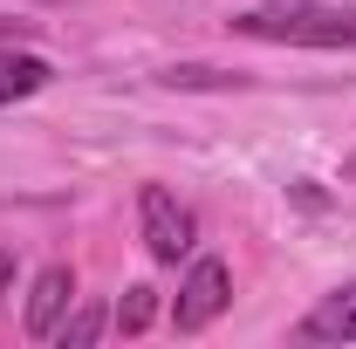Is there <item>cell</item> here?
Segmentation results:
<instances>
[{
	"instance_id": "6da1fadb",
	"label": "cell",
	"mask_w": 356,
	"mask_h": 349,
	"mask_svg": "<svg viewBox=\"0 0 356 349\" xmlns=\"http://www.w3.org/2000/svg\"><path fill=\"white\" fill-rule=\"evenodd\" d=\"M254 42H281V48H356V7H329V0H274L233 21Z\"/></svg>"
},
{
	"instance_id": "7a4b0ae2",
	"label": "cell",
	"mask_w": 356,
	"mask_h": 349,
	"mask_svg": "<svg viewBox=\"0 0 356 349\" xmlns=\"http://www.w3.org/2000/svg\"><path fill=\"white\" fill-rule=\"evenodd\" d=\"M137 226H144V247H151V261H165V267H178L185 254H192V240H199L192 213L178 206L165 185H144V192H137Z\"/></svg>"
},
{
	"instance_id": "3957f363",
	"label": "cell",
	"mask_w": 356,
	"mask_h": 349,
	"mask_svg": "<svg viewBox=\"0 0 356 349\" xmlns=\"http://www.w3.org/2000/svg\"><path fill=\"white\" fill-rule=\"evenodd\" d=\"M226 302H233V274H226V261H213V254H206V261H192V274L178 281V308H172V322L192 336V329H206V322H213Z\"/></svg>"
},
{
	"instance_id": "277c9868",
	"label": "cell",
	"mask_w": 356,
	"mask_h": 349,
	"mask_svg": "<svg viewBox=\"0 0 356 349\" xmlns=\"http://www.w3.org/2000/svg\"><path fill=\"white\" fill-rule=\"evenodd\" d=\"M69 302H76V274H69V267H42V274H35V288H28V336L48 343Z\"/></svg>"
},
{
	"instance_id": "5b68a950",
	"label": "cell",
	"mask_w": 356,
	"mask_h": 349,
	"mask_svg": "<svg viewBox=\"0 0 356 349\" xmlns=\"http://www.w3.org/2000/svg\"><path fill=\"white\" fill-rule=\"evenodd\" d=\"M302 336L309 343H356V281H343L336 295H322L302 315Z\"/></svg>"
},
{
	"instance_id": "8992f818",
	"label": "cell",
	"mask_w": 356,
	"mask_h": 349,
	"mask_svg": "<svg viewBox=\"0 0 356 349\" xmlns=\"http://www.w3.org/2000/svg\"><path fill=\"white\" fill-rule=\"evenodd\" d=\"M48 76H55V69H48L42 55H14V48H7V55H0V103H14V96H35Z\"/></svg>"
},
{
	"instance_id": "52a82bcc",
	"label": "cell",
	"mask_w": 356,
	"mask_h": 349,
	"mask_svg": "<svg viewBox=\"0 0 356 349\" xmlns=\"http://www.w3.org/2000/svg\"><path fill=\"white\" fill-rule=\"evenodd\" d=\"M151 315H158V288H124V302H117L110 322H117L124 336H144V329H151Z\"/></svg>"
},
{
	"instance_id": "ba28073f",
	"label": "cell",
	"mask_w": 356,
	"mask_h": 349,
	"mask_svg": "<svg viewBox=\"0 0 356 349\" xmlns=\"http://www.w3.org/2000/svg\"><path fill=\"white\" fill-rule=\"evenodd\" d=\"M103 329H110V315H103V308H83L76 322H55V336H62V349H83V343H96Z\"/></svg>"
},
{
	"instance_id": "9c48e42d",
	"label": "cell",
	"mask_w": 356,
	"mask_h": 349,
	"mask_svg": "<svg viewBox=\"0 0 356 349\" xmlns=\"http://www.w3.org/2000/svg\"><path fill=\"white\" fill-rule=\"evenodd\" d=\"M28 35H35V21H7V14H0V48H21Z\"/></svg>"
},
{
	"instance_id": "30bf717a",
	"label": "cell",
	"mask_w": 356,
	"mask_h": 349,
	"mask_svg": "<svg viewBox=\"0 0 356 349\" xmlns=\"http://www.w3.org/2000/svg\"><path fill=\"white\" fill-rule=\"evenodd\" d=\"M7 288H14V254L0 247V302H7Z\"/></svg>"
}]
</instances>
